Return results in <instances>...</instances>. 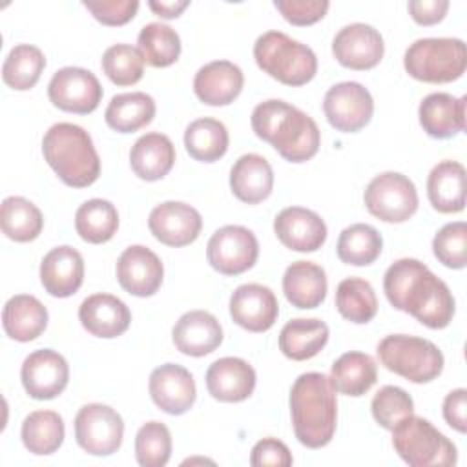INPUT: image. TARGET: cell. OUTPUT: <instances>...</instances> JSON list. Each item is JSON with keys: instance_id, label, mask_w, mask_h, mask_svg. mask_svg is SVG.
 I'll return each mask as SVG.
<instances>
[{"instance_id": "obj_1", "label": "cell", "mask_w": 467, "mask_h": 467, "mask_svg": "<svg viewBox=\"0 0 467 467\" xmlns=\"http://www.w3.org/2000/svg\"><path fill=\"white\" fill-rule=\"evenodd\" d=\"M383 290L396 310L429 328H445L454 317L456 303L449 286L418 259L394 261L385 272Z\"/></svg>"}, {"instance_id": "obj_2", "label": "cell", "mask_w": 467, "mask_h": 467, "mask_svg": "<svg viewBox=\"0 0 467 467\" xmlns=\"http://www.w3.org/2000/svg\"><path fill=\"white\" fill-rule=\"evenodd\" d=\"M250 122L254 133L272 144L288 162L310 161L319 150L321 133L316 120L285 100L259 102Z\"/></svg>"}, {"instance_id": "obj_3", "label": "cell", "mask_w": 467, "mask_h": 467, "mask_svg": "<svg viewBox=\"0 0 467 467\" xmlns=\"http://www.w3.org/2000/svg\"><path fill=\"white\" fill-rule=\"evenodd\" d=\"M290 414L301 445L308 449L328 445L337 423V400L330 379L321 372L301 374L290 389Z\"/></svg>"}, {"instance_id": "obj_4", "label": "cell", "mask_w": 467, "mask_h": 467, "mask_svg": "<svg viewBox=\"0 0 467 467\" xmlns=\"http://www.w3.org/2000/svg\"><path fill=\"white\" fill-rule=\"evenodd\" d=\"M42 153L58 179L71 188L91 186L100 175V159L93 140L77 124H53L42 139Z\"/></svg>"}, {"instance_id": "obj_5", "label": "cell", "mask_w": 467, "mask_h": 467, "mask_svg": "<svg viewBox=\"0 0 467 467\" xmlns=\"http://www.w3.org/2000/svg\"><path fill=\"white\" fill-rule=\"evenodd\" d=\"M257 66L286 86H303L316 77V53L281 31H266L254 44Z\"/></svg>"}, {"instance_id": "obj_6", "label": "cell", "mask_w": 467, "mask_h": 467, "mask_svg": "<svg viewBox=\"0 0 467 467\" xmlns=\"http://www.w3.org/2000/svg\"><path fill=\"white\" fill-rule=\"evenodd\" d=\"M376 352L387 370L412 383H429L443 370L441 350L432 341L418 336H385L378 343Z\"/></svg>"}, {"instance_id": "obj_7", "label": "cell", "mask_w": 467, "mask_h": 467, "mask_svg": "<svg viewBox=\"0 0 467 467\" xmlns=\"http://www.w3.org/2000/svg\"><path fill=\"white\" fill-rule=\"evenodd\" d=\"M392 445L398 456L412 467H449L458 458L454 443L429 420L414 414L392 429Z\"/></svg>"}, {"instance_id": "obj_8", "label": "cell", "mask_w": 467, "mask_h": 467, "mask_svg": "<svg viewBox=\"0 0 467 467\" xmlns=\"http://www.w3.org/2000/svg\"><path fill=\"white\" fill-rule=\"evenodd\" d=\"M403 66L416 80L452 82L465 73L467 49L460 38H420L407 47Z\"/></svg>"}, {"instance_id": "obj_9", "label": "cell", "mask_w": 467, "mask_h": 467, "mask_svg": "<svg viewBox=\"0 0 467 467\" xmlns=\"http://www.w3.org/2000/svg\"><path fill=\"white\" fill-rule=\"evenodd\" d=\"M367 210L385 223H405L418 210V192L414 182L398 171L376 175L365 188Z\"/></svg>"}, {"instance_id": "obj_10", "label": "cell", "mask_w": 467, "mask_h": 467, "mask_svg": "<svg viewBox=\"0 0 467 467\" xmlns=\"http://www.w3.org/2000/svg\"><path fill=\"white\" fill-rule=\"evenodd\" d=\"M124 438V421L109 405L88 403L75 416V440L88 454L109 456Z\"/></svg>"}, {"instance_id": "obj_11", "label": "cell", "mask_w": 467, "mask_h": 467, "mask_svg": "<svg viewBox=\"0 0 467 467\" xmlns=\"http://www.w3.org/2000/svg\"><path fill=\"white\" fill-rule=\"evenodd\" d=\"M257 255V237L252 230L239 224H226L215 230L206 246L210 266L223 275H239L250 270Z\"/></svg>"}, {"instance_id": "obj_12", "label": "cell", "mask_w": 467, "mask_h": 467, "mask_svg": "<svg viewBox=\"0 0 467 467\" xmlns=\"http://www.w3.org/2000/svg\"><path fill=\"white\" fill-rule=\"evenodd\" d=\"M323 111L332 128L343 133H356L370 122L374 100L363 84L339 82L325 93Z\"/></svg>"}, {"instance_id": "obj_13", "label": "cell", "mask_w": 467, "mask_h": 467, "mask_svg": "<svg viewBox=\"0 0 467 467\" xmlns=\"http://www.w3.org/2000/svg\"><path fill=\"white\" fill-rule=\"evenodd\" d=\"M102 86L99 78L84 67L67 66L58 69L49 84L47 97L62 111L88 115L95 111L102 100Z\"/></svg>"}, {"instance_id": "obj_14", "label": "cell", "mask_w": 467, "mask_h": 467, "mask_svg": "<svg viewBox=\"0 0 467 467\" xmlns=\"http://www.w3.org/2000/svg\"><path fill=\"white\" fill-rule=\"evenodd\" d=\"M332 53L343 67L365 71L376 67L381 62L385 44L376 27L356 22L337 31L332 40Z\"/></svg>"}, {"instance_id": "obj_15", "label": "cell", "mask_w": 467, "mask_h": 467, "mask_svg": "<svg viewBox=\"0 0 467 467\" xmlns=\"http://www.w3.org/2000/svg\"><path fill=\"white\" fill-rule=\"evenodd\" d=\"M20 378L24 390L33 400H53L67 387L69 367L57 350L40 348L24 359Z\"/></svg>"}, {"instance_id": "obj_16", "label": "cell", "mask_w": 467, "mask_h": 467, "mask_svg": "<svg viewBox=\"0 0 467 467\" xmlns=\"http://www.w3.org/2000/svg\"><path fill=\"white\" fill-rule=\"evenodd\" d=\"M148 226L157 241L179 248L199 237L202 219L193 206L181 201H166L150 212Z\"/></svg>"}, {"instance_id": "obj_17", "label": "cell", "mask_w": 467, "mask_h": 467, "mask_svg": "<svg viewBox=\"0 0 467 467\" xmlns=\"http://www.w3.org/2000/svg\"><path fill=\"white\" fill-rule=\"evenodd\" d=\"M230 316L235 325L248 332H266L277 321L279 303L268 286L246 283L234 290Z\"/></svg>"}, {"instance_id": "obj_18", "label": "cell", "mask_w": 467, "mask_h": 467, "mask_svg": "<svg viewBox=\"0 0 467 467\" xmlns=\"http://www.w3.org/2000/svg\"><path fill=\"white\" fill-rule=\"evenodd\" d=\"M148 389L153 403L173 416L190 410L197 398L193 376L188 368L177 363H164L153 368Z\"/></svg>"}, {"instance_id": "obj_19", "label": "cell", "mask_w": 467, "mask_h": 467, "mask_svg": "<svg viewBox=\"0 0 467 467\" xmlns=\"http://www.w3.org/2000/svg\"><path fill=\"white\" fill-rule=\"evenodd\" d=\"M162 261L142 244L128 246L117 259L119 285L131 296L150 297L162 285Z\"/></svg>"}, {"instance_id": "obj_20", "label": "cell", "mask_w": 467, "mask_h": 467, "mask_svg": "<svg viewBox=\"0 0 467 467\" xmlns=\"http://www.w3.org/2000/svg\"><path fill=\"white\" fill-rule=\"evenodd\" d=\"M277 239L294 252H316L327 241V224L312 210L288 206L274 219Z\"/></svg>"}, {"instance_id": "obj_21", "label": "cell", "mask_w": 467, "mask_h": 467, "mask_svg": "<svg viewBox=\"0 0 467 467\" xmlns=\"http://www.w3.org/2000/svg\"><path fill=\"white\" fill-rule=\"evenodd\" d=\"M206 389L219 401H244L255 389V370L241 358H221L206 370Z\"/></svg>"}, {"instance_id": "obj_22", "label": "cell", "mask_w": 467, "mask_h": 467, "mask_svg": "<svg viewBox=\"0 0 467 467\" xmlns=\"http://www.w3.org/2000/svg\"><path fill=\"white\" fill-rule=\"evenodd\" d=\"M78 319L91 336L111 339L128 330L131 312L117 296L93 294L80 303Z\"/></svg>"}, {"instance_id": "obj_23", "label": "cell", "mask_w": 467, "mask_h": 467, "mask_svg": "<svg viewBox=\"0 0 467 467\" xmlns=\"http://www.w3.org/2000/svg\"><path fill=\"white\" fill-rule=\"evenodd\" d=\"M171 339L179 352L201 358L213 352L223 343V328L213 314L190 310L173 325Z\"/></svg>"}, {"instance_id": "obj_24", "label": "cell", "mask_w": 467, "mask_h": 467, "mask_svg": "<svg viewBox=\"0 0 467 467\" xmlns=\"http://www.w3.org/2000/svg\"><path fill=\"white\" fill-rule=\"evenodd\" d=\"M84 281V259L71 246L49 250L40 263V283L53 297L73 296Z\"/></svg>"}, {"instance_id": "obj_25", "label": "cell", "mask_w": 467, "mask_h": 467, "mask_svg": "<svg viewBox=\"0 0 467 467\" xmlns=\"http://www.w3.org/2000/svg\"><path fill=\"white\" fill-rule=\"evenodd\" d=\"M243 84L244 77L239 66L230 60H213L195 73L193 91L208 106H226L239 97Z\"/></svg>"}, {"instance_id": "obj_26", "label": "cell", "mask_w": 467, "mask_h": 467, "mask_svg": "<svg viewBox=\"0 0 467 467\" xmlns=\"http://www.w3.org/2000/svg\"><path fill=\"white\" fill-rule=\"evenodd\" d=\"M465 97L456 99L451 93H431L418 108L423 131L434 139H451L465 130Z\"/></svg>"}, {"instance_id": "obj_27", "label": "cell", "mask_w": 467, "mask_h": 467, "mask_svg": "<svg viewBox=\"0 0 467 467\" xmlns=\"http://www.w3.org/2000/svg\"><path fill=\"white\" fill-rule=\"evenodd\" d=\"M230 188L232 193L246 204L265 201L274 188V171L270 162L257 153L241 155L230 170Z\"/></svg>"}, {"instance_id": "obj_28", "label": "cell", "mask_w": 467, "mask_h": 467, "mask_svg": "<svg viewBox=\"0 0 467 467\" xmlns=\"http://www.w3.org/2000/svg\"><path fill=\"white\" fill-rule=\"evenodd\" d=\"M175 162V148L164 133H146L130 150V166L142 181H159L170 173Z\"/></svg>"}, {"instance_id": "obj_29", "label": "cell", "mask_w": 467, "mask_h": 467, "mask_svg": "<svg viewBox=\"0 0 467 467\" xmlns=\"http://www.w3.org/2000/svg\"><path fill=\"white\" fill-rule=\"evenodd\" d=\"M327 274L312 261L292 263L283 275V292L296 308H316L327 297Z\"/></svg>"}, {"instance_id": "obj_30", "label": "cell", "mask_w": 467, "mask_h": 467, "mask_svg": "<svg viewBox=\"0 0 467 467\" xmlns=\"http://www.w3.org/2000/svg\"><path fill=\"white\" fill-rule=\"evenodd\" d=\"M427 195L440 213H458L465 208V168L456 161L438 162L427 179Z\"/></svg>"}, {"instance_id": "obj_31", "label": "cell", "mask_w": 467, "mask_h": 467, "mask_svg": "<svg viewBox=\"0 0 467 467\" xmlns=\"http://www.w3.org/2000/svg\"><path fill=\"white\" fill-rule=\"evenodd\" d=\"M2 325L11 339L27 343L46 330L47 310L35 296L18 294L9 297L4 305Z\"/></svg>"}, {"instance_id": "obj_32", "label": "cell", "mask_w": 467, "mask_h": 467, "mask_svg": "<svg viewBox=\"0 0 467 467\" xmlns=\"http://www.w3.org/2000/svg\"><path fill=\"white\" fill-rule=\"evenodd\" d=\"M328 341V327L321 319H290L279 332V350L294 361L317 356Z\"/></svg>"}, {"instance_id": "obj_33", "label": "cell", "mask_w": 467, "mask_h": 467, "mask_svg": "<svg viewBox=\"0 0 467 467\" xmlns=\"http://www.w3.org/2000/svg\"><path fill=\"white\" fill-rule=\"evenodd\" d=\"M328 379L336 392L358 398L368 392L376 383L378 367L368 354L350 350L332 363Z\"/></svg>"}, {"instance_id": "obj_34", "label": "cell", "mask_w": 467, "mask_h": 467, "mask_svg": "<svg viewBox=\"0 0 467 467\" xmlns=\"http://www.w3.org/2000/svg\"><path fill=\"white\" fill-rule=\"evenodd\" d=\"M155 109V100L148 93H120L109 100L104 119L111 130L119 133H133L153 120Z\"/></svg>"}, {"instance_id": "obj_35", "label": "cell", "mask_w": 467, "mask_h": 467, "mask_svg": "<svg viewBox=\"0 0 467 467\" xmlns=\"http://www.w3.org/2000/svg\"><path fill=\"white\" fill-rule=\"evenodd\" d=\"M20 436L29 452L53 454L64 441V420L55 410H35L24 418Z\"/></svg>"}, {"instance_id": "obj_36", "label": "cell", "mask_w": 467, "mask_h": 467, "mask_svg": "<svg viewBox=\"0 0 467 467\" xmlns=\"http://www.w3.org/2000/svg\"><path fill=\"white\" fill-rule=\"evenodd\" d=\"M184 146L195 161L215 162L228 150L226 126L212 117L197 119L190 122L184 131Z\"/></svg>"}, {"instance_id": "obj_37", "label": "cell", "mask_w": 467, "mask_h": 467, "mask_svg": "<svg viewBox=\"0 0 467 467\" xmlns=\"http://www.w3.org/2000/svg\"><path fill=\"white\" fill-rule=\"evenodd\" d=\"M117 208L106 199H89L75 213V230L86 243H108L117 234Z\"/></svg>"}, {"instance_id": "obj_38", "label": "cell", "mask_w": 467, "mask_h": 467, "mask_svg": "<svg viewBox=\"0 0 467 467\" xmlns=\"http://www.w3.org/2000/svg\"><path fill=\"white\" fill-rule=\"evenodd\" d=\"M2 232L16 243H29L36 239L44 226L42 212L27 199L11 195L2 201L0 208Z\"/></svg>"}, {"instance_id": "obj_39", "label": "cell", "mask_w": 467, "mask_h": 467, "mask_svg": "<svg viewBox=\"0 0 467 467\" xmlns=\"http://www.w3.org/2000/svg\"><path fill=\"white\" fill-rule=\"evenodd\" d=\"M383 248L379 232L365 223L347 226L337 239V257L345 265L367 266L374 263Z\"/></svg>"}, {"instance_id": "obj_40", "label": "cell", "mask_w": 467, "mask_h": 467, "mask_svg": "<svg viewBox=\"0 0 467 467\" xmlns=\"http://www.w3.org/2000/svg\"><path fill=\"white\" fill-rule=\"evenodd\" d=\"M336 308L350 323H368L378 312L372 285L361 277H347L336 288Z\"/></svg>"}, {"instance_id": "obj_41", "label": "cell", "mask_w": 467, "mask_h": 467, "mask_svg": "<svg viewBox=\"0 0 467 467\" xmlns=\"http://www.w3.org/2000/svg\"><path fill=\"white\" fill-rule=\"evenodd\" d=\"M46 67L44 53L31 44L15 46L2 66L4 82L16 91L31 89Z\"/></svg>"}, {"instance_id": "obj_42", "label": "cell", "mask_w": 467, "mask_h": 467, "mask_svg": "<svg viewBox=\"0 0 467 467\" xmlns=\"http://www.w3.org/2000/svg\"><path fill=\"white\" fill-rule=\"evenodd\" d=\"M139 49L153 67H168L177 62L181 55V38L177 31L161 22L146 24L139 33Z\"/></svg>"}, {"instance_id": "obj_43", "label": "cell", "mask_w": 467, "mask_h": 467, "mask_svg": "<svg viewBox=\"0 0 467 467\" xmlns=\"http://www.w3.org/2000/svg\"><path fill=\"white\" fill-rule=\"evenodd\" d=\"M102 71L117 86H133L144 75V57L139 47L115 44L102 55Z\"/></svg>"}, {"instance_id": "obj_44", "label": "cell", "mask_w": 467, "mask_h": 467, "mask_svg": "<svg viewBox=\"0 0 467 467\" xmlns=\"http://www.w3.org/2000/svg\"><path fill=\"white\" fill-rule=\"evenodd\" d=\"M171 456V434L161 421L144 423L135 436V458L142 467H162Z\"/></svg>"}, {"instance_id": "obj_45", "label": "cell", "mask_w": 467, "mask_h": 467, "mask_svg": "<svg viewBox=\"0 0 467 467\" xmlns=\"http://www.w3.org/2000/svg\"><path fill=\"white\" fill-rule=\"evenodd\" d=\"M374 420L387 431H392L403 418L414 414V401L410 394L394 385L381 387L370 403Z\"/></svg>"}, {"instance_id": "obj_46", "label": "cell", "mask_w": 467, "mask_h": 467, "mask_svg": "<svg viewBox=\"0 0 467 467\" xmlns=\"http://www.w3.org/2000/svg\"><path fill=\"white\" fill-rule=\"evenodd\" d=\"M432 252L443 266L463 268L467 265V224L456 221L441 226L432 239Z\"/></svg>"}, {"instance_id": "obj_47", "label": "cell", "mask_w": 467, "mask_h": 467, "mask_svg": "<svg viewBox=\"0 0 467 467\" xmlns=\"http://www.w3.org/2000/svg\"><path fill=\"white\" fill-rule=\"evenodd\" d=\"M274 5L292 26H312L319 22L330 7L327 0H275Z\"/></svg>"}, {"instance_id": "obj_48", "label": "cell", "mask_w": 467, "mask_h": 467, "mask_svg": "<svg viewBox=\"0 0 467 467\" xmlns=\"http://www.w3.org/2000/svg\"><path fill=\"white\" fill-rule=\"evenodd\" d=\"M82 5L104 26H124L139 11L137 0H89Z\"/></svg>"}, {"instance_id": "obj_49", "label": "cell", "mask_w": 467, "mask_h": 467, "mask_svg": "<svg viewBox=\"0 0 467 467\" xmlns=\"http://www.w3.org/2000/svg\"><path fill=\"white\" fill-rule=\"evenodd\" d=\"M292 454L288 447L279 441L277 438H263L259 440L252 452H250V463L254 467H263V465H277V467H288L292 465Z\"/></svg>"}, {"instance_id": "obj_50", "label": "cell", "mask_w": 467, "mask_h": 467, "mask_svg": "<svg viewBox=\"0 0 467 467\" xmlns=\"http://www.w3.org/2000/svg\"><path fill=\"white\" fill-rule=\"evenodd\" d=\"M407 9L416 24L432 26L445 18L449 11V2L447 0H410L407 4Z\"/></svg>"}, {"instance_id": "obj_51", "label": "cell", "mask_w": 467, "mask_h": 467, "mask_svg": "<svg viewBox=\"0 0 467 467\" xmlns=\"http://www.w3.org/2000/svg\"><path fill=\"white\" fill-rule=\"evenodd\" d=\"M467 390H451L443 400V418L458 432L467 431Z\"/></svg>"}, {"instance_id": "obj_52", "label": "cell", "mask_w": 467, "mask_h": 467, "mask_svg": "<svg viewBox=\"0 0 467 467\" xmlns=\"http://www.w3.org/2000/svg\"><path fill=\"white\" fill-rule=\"evenodd\" d=\"M148 5L161 18H177L190 5V2L188 0H168V2H164V0H161V2L150 0Z\"/></svg>"}]
</instances>
